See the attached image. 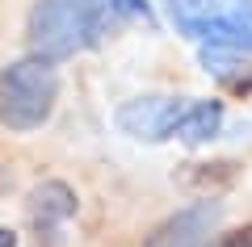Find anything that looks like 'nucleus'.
<instances>
[{
  "instance_id": "1",
  "label": "nucleus",
  "mask_w": 252,
  "mask_h": 247,
  "mask_svg": "<svg viewBox=\"0 0 252 247\" xmlns=\"http://www.w3.org/2000/svg\"><path fill=\"white\" fill-rule=\"evenodd\" d=\"M55 101H59L55 63L30 55V59H17L0 71V122L9 130H17V134L38 130L55 113Z\"/></svg>"
},
{
  "instance_id": "2",
  "label": "nucleus",
  "mask_w": 252,
  "mask_h": 247,
  "mask_svg": "<svg viewBox=\"0 0 252 247\" xmlns=\"http://www.w3.org/2000/svg\"><path fill=\"white\" fill-rule=\"evenodd\" d=\"M181 34L206 42L210 51H252V0H164Z\"/></svg>"
},
{
  "instance_id": "3",
  "label": "nucleus",
  "mask_w": 252,
  "mask_h": 247,
  "mask_svg": "<svg viewBox=\"0 0 252 247\" xmlns=\"http://www.w3.org/2000/svg\"><path fill=\"white\" fill-rule=\"evenodd\" d=\"M193 101L185 97H139V101H126L118 109V130L130 134V138H143V142H164L177 134L181 117L189 113Z\"/></svg>"
},
{
  "instance_id": "4",
  "label": "nucleus",
  "mask_w": 252,
  "mask_h": 247,
  "mask_svg": "<svg viewBox=\"0 0 252 247\" xmlns=\"http://www.w3.org/2000/svg\"><path fill=\"white\" fill-rule=\"evenodd\" d=\"M219 218H223V205L206 197V201L185 205V210H177L172 218H164L160 226L147 235L143 247H206L210 235L219 230Z\"/></svg>"
},
{
  "instance_id": "5",
  "label": "nucleus",
  "mask_w": 252,
  "mask_h": 247,
  "mask_svg": "<svg viewBox=\"0 0 252 247\" xmlns=\"http://www.w3.org/2000/svg\"><path fill=\"white\" fill-rule=\"evenodd\" d=\"M30 210H34V226H38V239H59L63 222L76 214V193L59 180H46L30 193Z\"/></svg>"
},
{
  "instance_id": "6",
  "label": "nucleus",
  "mask_w": 252,
  "mask_h": 247,
  "mask_svg": "<svg viewBox=\"0 0 252 247\" xmlns=\"http://www.w3.org/2000/svg\"><path fill=\"white\" fill-rule=\"evenodd\" d=\"M219 126H223V105H219V101H193L189 113L181 117V126H177V138H185V142H206Z\"/></svg>"
},
{
  "instance_id": "7",
  "label": "nucleus",
  "mask_w": 252,
  "mask_h": 247,
  "mask_svg": "<svg viewBox=\"0 0 252 247\" xmlns=\"http://www.w3.org/2000/svg\"><path fill=\"white\" fill-rule=\"evenodd\" d=\"M219 247H252V226H244V230H235L231 239H223Z\"/></svg>"
},
{
  "instance_id": "8",
  "label": "nucleus",
  "mask_w": 252,
  "mask_h": 247,
  "mask_svg": "<svg viewBox=\"0 0 252 247\" xmlns=\"http://www.w3.org/2000/svg\"><path fill=\"white\" fill-rule=\"evenodd\" d=\"M0 247H17V235H13V230H4V226H0Z\"/></svg>"
}]
</instances>
